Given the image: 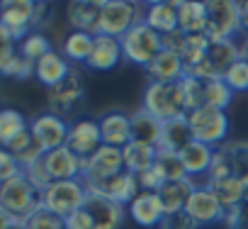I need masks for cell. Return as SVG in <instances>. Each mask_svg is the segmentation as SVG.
Listing matches in <instances>:
<instances>
[{
	"mask_svg": "<svg viewBox=\"0 0 248 229\" xmlns=\"http://www.w3.org/2000/svg\"><path fill=\"white\" fill-rule=\"evenodd\" d=\"M144 110L151 112L161 122H170L187 114V102L180 81L178 83H149L144 90Z\"/></svg>",
	"mask_w": 248,
	"mask_h": 229,
	"instance_id": "6da1fadb",
	"label": "cell"
},
{
	"mask_svg": "<svg viewBox=\"0 0 248 229\" xmlns=\"http://www.w3.org/2000/svg\"><path fill=\"white\" fill-rule=\"evenodd\" d=\"M0 207L10 217L27 222L42 207V190H37L25 173L0 185Z\"/></svg>",
	"mask_w": 248,
	"mask_h": 229,
	"instance_id": "7a4b0ae2",
	"label": "cell"
},
{
	"mask_svg": "<svg viewBox=\"0 0 248 229\" xmlns=\"http://www.w3.org/2000/svg\"><path fill=\"white\" fill-rule=\"evenodd\" d=\"M187 125L192 130V139L202 142L212 149H219L229 134V114L226 110L212 107V105H202L190 110L187 114Z\"/></svg>",
	"mask_w": 248,
	"mask_h": 229,
	"instance_id": "3957f363",
	"label": "cell"
},
{
	"mask_svg": "<svg viewBox=\"0 0 248 229\" xmlns=\"http://www.w3.org/2000/svg\"><path fill=\"white\" fill-rule=\"evenodd\" d=\"M122 44V54L129 64H137V66H151L154 59L163 51V37L151 30L144 20H139L127 34L119 39Z\"/></svg>",
	"mask_w": 248,
	"mask_h": 229,
	"instance_id": "277c9868",
	"label": "cell"
},
{
	"mask_svg": "<svg viewBox=\"0 0 248 229\" xmlns=\"http://www.w3.org/2000/svg\"><path fill=\"white\" fill-rule=\"evenodd\" d=\"M224 178H236L243 185H248V142L221 144L219 149H214L207 183L224 180Z\"/></svg>",
	"mask_w": 248,
	"mask_h": 229,
	"instance_id": "5b68a950",
	"label": "cell"
},
{
	"mask_svg": "<svg viewBox=\"0 0 248 229\" xmlns=\"http://www.w3.org/2000/svg\"><path fill=\"white\" fill-rule=\"evenodd\" d=\"M241 59V47L233 39H212L209 49L204 54V59L200 61V66H195L192 71H187L185 76H195L202 81H212V78H224L226 71Z\"/></svg>",
	"mask_w": 248,
	"mask_h": 229,
	"instance_id": "8992f818",
	"label": "cell"
},
{
	"mask_svg": "<svg viewBox=\"0 0 248 229\" xmlns=\"http://www.w3.org/2000/svg\"><path fill=\"white\" fill-rule=\"evenodd\" d=\"M85 197H88V188L83 180H54L42 193V207L66 219L85 205Z\"/></svg>",
	"mask_w": 248,
	"mask_h": 229,
	"instance_id": "52a82bcc",
	"label": "cell"
},
{
	"mask_svg": "<svg viewBox=\"0 0 248 229\" xmlns=\"http://www.w3.org/2000/svg\"><path fill=\"white\" fill-rule=\"evenodd\" d=\"M124 168V156H122V149H114V147H100L88 161H83V183L88 190H95L100 188L102 183H107L109 178L119 176Z\"/></svg>",
	"mask_w": 248,
	"mask_h": 229,
	"instance_id": "ba28073f",
	"label": "cell"
},
{
	"mask_svg": "<svg viewBox=\"0 0 248 229\" xmlns=\"http://www.w3.org/2000/svg\"><path fill=\"white\" fill-rule=\"evenodd\" d=\"M139 20V8L127 0H105L100 5V25H97V34H107L114 39H122Z\"/></svg>",
	"mask_w": 248,
	"mask_h": 229,
	"instance_id": "9c48e42d",
	"label": "cell"
},
{
	"mask_svg": "<svg viewBox=\"0 0 248 229\" xmlns=\"http://www.w3.org/2000/svg\"><path fill=\"white\" fill-rule=\"evenodd\" d=\"M238 32H241L238 3H233V0H209L204 34L209 39H233Z\"/></svg>",
	"mask_w": 248,
	"mask_h": 229,
	"instance_id": "30bf717a",
	"label": "cell"
},
{
	"mask_svg": "<svg viewBox=\"0 0 248 229\" xmlns=\"http://www.w3.org/2000/svg\"><path fill=\"white\" fill-rule=\"evenodd\" d=\"M68 127H71V122H66L63 117H59V114H54V112H42V114H37V117L30 122L32 139L37 142V147L44 154L66 147Z\"/></svg>",
	"mask_w": 248,
	"mask_h": 229,
	"instance_id": "8fae6325",
	"label": "cell"
},
{
	"mask_svg": "<svg viewBox=\"0 0 248 229\" xmlns=\"http://www.w3.org/2000/svg\"><path fill=\"white\" fill-rule=\"evenodd\" d=\"M37 3L32 0H5L0 3V25H3L15 42H22L34 30Z\"/></svg>",
	"mask_w": 248,
	"mask_h": 229,
	"instance_id": "7c38bea8",
	"label": "cell"
},
{
	"mask_svg": "<svg viewBox=\"0 0 248 229\" xmlns=\"http://www.w3.org/2000/svg\"><path fill=\"white\" fill-rule=\"evenodd\" d=\"M83 210L90 214L95 229H122L124 217H127V207L100 193H88Z\"/></svg>",
	"mask_w": 248,
	"mask_h": 229,
	"instance_id": "4fadbf2b",
	"label": "cell"
},
{
	"mask_svg": "<svg viewBox=\"0 0 248 229\" xmlns=\"http://www.w3.org/2000/svg\"><path fill=\"white\" fill-rule=\"evenodd\" d=\"M66 147H68L80 161H88V159L102 147L100 122H97V120H90V117H83V120L71 122Z\"/></svg>",
	"mask_w": 248,
	"mask_h": 229,
	"instance_id": "5bb4252c",
	"label": "cell"
},
{
	"mask_svg": "<svg viewBox=\"0 0 248 229\" xmlns=\"http://www.w3.org/2000/svg\"><path fill=\"white\" fill-rule=\"evenodd\" d=\"M83 95H85V88H83V81L76 71L68 73V78L63 83H59L56 88L49 90V107L54 114L59 117H68L71 112H76L83 102Z\"/></svg>",
	"mask_w": 248,
	"mask_h": 229,
	"instance_id": "9a60e30c",
	"label": "cell"
},
{
	"mask_svg": "<svg viewBox=\"0 0 248 229\" xmlns=\"http://www.w3.org/2000/svg\"><path fill=\"white\" fill-rule=\"evenodd\" d=\"M187 214L202 227V224H217L226 217V207L219 202V197L209 188H195L192 197L187 200Z\"/></svg>",
	"mask_w": 248,
	"mask_h": 229,
	"instance_id": "2e32d148",
	"label": "cell"
},
{
	"mask_svg": "<svg viewBox=\"0 0 248 229\" xmlns=\"http://www.w3.org/2000/svg\"><path fill=\"white\" fill-rule=\"evenodd\" d=\"M100 122V137L105 147H114V149H124L132 142V117L124 114L119 110L105 112Z\"/></svg>",
	"mask_w": 248,
	"mask_h": 229,
	"instance_id": "e0dca14e",
	"label": "cell"
},
{
	"mask_svg": "<svg viewBox=\"0 0 248 229\" xmlns=\"http://www.w3.org/2000/svg\"><path fill=\"white\" fill-rule=\"evenodd\" d=\"M42 161H44L51 180H80L83 178V161L68 147H61V149L44 154Z\"/></svg>",
	"mask_w": 248,
	"mask_h": 229,
	"instance_id": "ac0fdd59",
	"label": "cell"
},
{
	"mask_svg": "<svg viewBox=\"0 0 248 229\" xmlns=\"http://www.w3.org/2000/svg\"><path fill=\"white\" fill-rule=\"evenodd\" d=\"M127 212L139 227H158L166 217V210H163V202H161L158 193H149V190H141L132 200Z\"/></svg>",
	"mask_w": 248,
	"mask_h": 229,
	"instance_id": "d6986e66",
	"label": "cell"
},
{
	"mask_svg": "<svg viewBox=\"0 0 248 229\" xmlns=\"http://www.w3.org/2000/svg\"><path fill=\"white\" fill-rule=\"evenodd\" d=\"M88 193H100V195H107V197H112L114 202H119V205H124V207H129V205H132V200L141 193V185H139V178H137L134 173H129V171H122L119 176L109 178L107 183H102L100 188L88 190Z\"/></svg>",
	"mask_w": 248,
	"mask_h": 229,
	"instance_id": "ffe728a7",
	"label": "cell"
},
{
	"mask_svg": "<svg viewBox=\"0 0 248 229\" xmlns=\"http://www.w3.org/2000/svg\"><path fill=\"white\" fill-rule=\"evenodd\" d=\"M71 71H73V68L68 66V59H66L63 54L54 51V49L34 64V76L39 78L42 85H46V90H51V88H56L59 83H63Z\"/></svg>",
	"mask_w": 248,
	"mask_h": 229,
	"instance_id": "44dd1931",
	"label": "cell"
},
{
	"mask_svg": "<svg viewBox=\"0 0 248 229\" xmlns=\"http://www.w3.org/2000/svg\"><path fill=\"white\" fill-rule=\"evenodd\" d=\"M122 59H124V54H122L119 39L107 37V34H95V47H93V54L85 66L93 71H109V68L119 66Z\"/></svg>",
	"mask_w": 248,
	"mask_h": 229,
	"instance_id": "7402d4cb",
	"label": "cell"
},
{
	"mask_svg": "<svg viewBox=\"0 0 248 229\" xmlns=\"http://www.w3.org/2000/svg\"><path fill=\"white\" fill-rule=\"evenodd\" d=\"M146 71H149V76H151L154 83H178L187 73V68L183 64V56L180 54H173L168 49H163L154 59V64L146 66Z\"/></svg>",
	"mask_w": 248,
	"mask_h": 229,
	"instance_id": "603a6c76",
	"label": "cell"
},
{
	"mask_svg": "<svg viewBox=\"0 0 248 229\" xmlns=\"http://www.w3.org/2000/svg\"><path fill=\"white\" fill-rule=\"evenodd\" d=\"M129 117H132V139L158 149L161 139H163V122L158 117H154L151 112H146L144 107L137 110L134 114H129Z\"/></svg>",
	"mask_w": 248,
	"mask_h": 229,
	"instance_id": "cb8c5ba5",
	"label": "cell"
},
{
	"mask_svg": "<svg viewBox=\"0 0 248 229\" xmlns=\"http://www.w3.org/2000/svg\"><path fill=\"white\" fill-rule=\"evenodd\" d=\"M100 5H102V3H93V0H78V3H68V5H66L68 25H71L73 30H78V32L97 34Z\"/></svg>",
	"mask_w": 248,
	"mask_h": 229,
	"instance_id": "d4e9b609",
	"label": "cell"
},
{
	"mask_svg": "<svg viewBox=\"0 0 248 229\" xmlns=\"http://www.w3.org/2000/svg\"><path fill=\"white\" fill-rule=\"evenodd\" d=\"M180 164L187 173V178H195V176H207L209 168H212V159H214V149L202 144V142H190L180 154Z\"/></svg>",
	"mask_w": 248,
	"mask_h": 229,
	"instance_id": "484cf974",
	"label": "cell"
},
{
	"mask_svg": "<svg viewBox=\"0 0 248 229\" xmlns=\"http://www.w3.org/2000/svg\"><path fill=\"white\" fill-rule=\"evenodd\" d=\"M144 22L156 30L161 37L168 32L178 30V3L173 0H158V3H151L144 13Z\"/></svg>",
	"mask_w": 248,
	"mask_h": 229,
	"instance_id": "4316f807",
	"label": "cell"
},
{
	"mask_svg": "<svg viewBox=\"0 0 248 229\" xmlns=\"http://www.w3.org/2000/svg\"><path fill=\"white\" fill-rule=\"evenodd\" d=\"M195 183H192V178H178V180H168V183H163V188L158 190V197H161V202H163V210H166V214L168 212H180V210H185L187 207V200L192 197V193H195Z\"/></svg>",
	"mask_w": 248,
	"mask_h": 229,
	"instance_id": "83f0119b",
	"label": "cell"
},
{
	"mask_svg": "<svg viewBox=\"0 0 248 229\" xmlns=\"http://www.w3.org/2000/svg\"><path fill=\"white\" fill-rule=\"evenodd\" d=\"M178 27L185 34H204L207 3H200V0H183V3H178Z\"/></svg>",
	"mask_w": 248,
	"mask_h": 229,
	"instance_id": "f1b7e54d",
	"label": "cell"
},
{
	"mask_svg": "<svg viewBox=\"0 0 248 229\" xmlns=\"http://www.w3.org/2000/svg\"><path fill=\"white\" fill-rule=\"evenodd\" d=\"M122 156H124V168L129 173L139 176L144 171H149L151 166H156V159H158V149L149 147V144H141V142H129L127 147L122 149Z\"/></svg>",
	"mask_w": 248,
	"mask_h": 229,
	"instance_id": "f546056e",
	"label": "cell"
},
{
	"mask_svg": "<svg viewBox=\"0 0 248 229\" xmlns=\"http://www.w3.org/2000/svg\"><path fill=\"white\" fill-rule=\"evenodd\" d=\"M190 142H192V130L187 125V117H178V120L163 122V139H161V147L158 149L180 154Z\"/></svg>",
	"mask_w": 248,
	"mask_h": 229,
	"instance_id": "4dcf8cb0",
	"label": "cell"
},
{
	"mask_svg": "<svg viewBox=\"0 0 248 229\" xmlns=\"http://www.w3.org/2000/svg\"><path fill=\"white\" fill-rule=\"evenodd\" d=\"M93 47H95V34L73 30L63 39V56L68 61H76V64H88V59L93 54Z\"/></svg>",
	"mask_w": 248,
	"mask_h": 229,
	"instance_id": "1f68e13d",
	"label": "cell"
},
{
	"mask_svg": "<svg viewBox=\"0 0 248 229\" xmlns=\"http://www.w3.org/2000/svg\"><path fill=\"white\" fill-rule=\"evenodd\" d=\"M207 188L219 197V202H221L226 210L243 205V197H246V190H248V185H243V183H241V180H236V178L214 180V183H209Z\"/></svg>",
	"mask_w": 248,
	"mask_h": 229,
	"instance_id": "d6a6232c",
	"label": "cell"
},
{
	"mask_svg": "<svg viewBox=\"0 0 248 229\" xmlns=\"http://www.w3.org/2000/svg\"><path fill=\"white\" fill-rule=\"evenodd\" d=\"M25 130H30V125H27L25 114L20 110H13V107L0 110V147H8Z\"/></svg>",
	"mask_w": 248,
	"mask_h": 229,
	"instance_id": "836d02e7",
	"label": "cell"
},
{
	"mask_svg": "<svg viewBox=\"0 0 248 229\" xmlns=\"http://www.w3.org/2000/svg\"><path fill=\"white\" fill-rule=\"evenodd\" d=\"M231 98H233V90L226 85L224 78L204 81V105H212V107L226 110V107L231 105Z\"/></svg>",
	"mask_w": 248,
	"mask_h": 229,
	"instance_id": "e575fe53",
	"label": "cell"
},
{
	"mask_svg": "<svg viewBox=\"0 0 248 229\" xmlns=\"http://www.w3.org/2000/svg\"><path fill=\"white\" fill-rule=\"evenodd\" d=\"M209 37L207 34H187L185 49H183V64L187 71H192L195 66H200V61L204 59L207 49H209Z\"/></svg>",
	"mask_w": 248,
	"mask_h": 229,
	"instance_id": "d590c367",
	"label": "cell"
},
{
	"mask_svg": "<svg viewBox=\"0 0 248 229\" xmlns=\"http://www.w3.org/2000/svg\"><path fill=\"white\" fill-rule=\"evenodd\" d=\"M17 51H20L27 61L37 64L42 56H46V54L51 51V42H49V39H46L42 32H32V34H27V37L20 42Z\"/></svg>",
	"mask_w": 248,
	"mask_h": 229,
	"instance_id": "8d00e7d4",
	"label": "cell"
},
{
	"mask_svg": "<svg viewBox=\"0 0 248 229\" xmlns=\"http://www.w3.org/2000/svg\"><path fill=\"white\" fill-rule=\"evenodd\" d=\"M180 85H183V93H185L187 112L195 110V107H202V105H204V81H202V78L185 76V78L180 81Z\"/></svg>",
	"mask_w": 248,
	"mask_h": 229,
	"instance_id": "74e56055",
	"label": "cell"
},
{
	"mask_svg": "<svg viewBox=\"0 0 248 229\" xmlns=\"http://www.w3.org/2000/svg\"><path fill=\"white\" fill-rule=\"evenodd\" d=\"M158 168L163 171V176L168 180H178V178H187L183 164H180V156L173 154V151H166V149H158V159H156Z\"/></svg>",
	"mask_w": 248,
	"mask_h": 229,
	"instance_id": "f35d334b",
	"label": "cell"
},
{
	"mask_svg": "<svg viewBox=\"0 0 248 229\" xmlns=\"http://www.w3.org/2000/svg\"><path fill=\"white\" fill-rule=\"evenodd\" d=\"M224 81H226V85H229L233 93L248 90V61H246V59H238V61L226 71Z\"/></svg>",
	"mask_w": 248,
	"mask_h": 229,
	"instance_id": "ab89813d",
	"label": "cell"
},
{
	"mask_svg": "<svg viewBox=\"0 0 248 229\" xmlns=\"http://www.w3.org/2000/svg\"><path fill=\"white\" fill-rule=\"evenodd\" d=\"M27 229H66V219H61L59 214L49 212L46 207H39L27 219Z\"/></svg>",
	"mask_w": 248,
	"mask_h": 229,
	"instance_id": "60d3db41",
	"label": "cell"
},
{
	"mask_svg": "<svg viewBox=\"0 0 248 229\" xmlns=\"http://www.w3.org/2000/svg\"><path fill=\"white\" fill-rule=\"evenodd\" d=\"M34 73V64L27 61L20 51L5 64V68L0 71V76H10V78H30Z\"/></svg>",
	"mask_w": 248,
	"mask_h": 229,
	"instance_id": "b9f144b4",
	"label": "cell"
},
{
	"mask_svg": "<svg viewBox=\"0 0 248 229\" xmlns=\"http://www.w3.org/2000/svg\"><path fill=\"white\" fill-rule=\"evenodd\" d=\"M20 173H25L22 166H20V161H17L5 147H0V185L8 183V180H13V178H17Z\"/></svg>",
	"mask_w": 248,
	"mask_h": 229,
	"instance_id": "7bdbcfd3",
	"label": "cell"
},
{
	"mask_svg": "<svg viewBox=\"0 0 248 229\" xmlns=\"http://www.w3.org/2000/svg\"><path fill=\"white\" fill-rule=\"evenodd\" d=\"M158 229H200V224L187 214V210H180V212H168L158 224Z\"/></svg>",
	"mask_w": 248,
	"mask_h": 229,
	"instance_id": "ee69618b",
	"label": "cell"
},
{
	"mask_svg": "<svg viewBox=\"0 0 248 229\" xmlns=\"http://www.w3.org/2000/svg\"><path fill=\"white\" fill-rule=\"evenodd\" d=\"M137 178H139L141 190H149V193H158V190L163 188V183H168V178L163 176V171L158 168V164H156V166H151L149 171L139 173Z\"/></svg>",
	"mask_w": 248,
	"mask_h": 229,
	"instance_id": "f6af8a7d",
	"label": "cell"
},
{
	"mask_svg": "<svg viewBox=\"0 0 248 229\" xmlns=\"http://www.w3.org/2000/svg\"><path fill=\"white\" fill-rule=\"evenodd\" d=\"M17 54V42L10 37V32L0 25V71L5 68V64Z\"/></svg>",
	"mask_w": 248,
	"mask_h": 229,
	"instance_id": "bcb514c9",
	"label": "cell"
},
{
	"mask_svg": "<svg viewBox=\"0 0 248 229\" xmlns=\"http://www.w3.org/2000/svg\"><path fill=\"white\" fill-rule=\"evenodd\" d=\"M185 42H187V34H185L180 27H178L175 32L163 34V49H168V51H173V54H180V56H183Z\"/></svg>",
	"mask_w": 248,
	"mask_h": 229,
	"instance_id": "7dc6e473",
	"label": "cell"
},
{
	"mask_svg": "<svg viewBox=\"0 0 248 229\" xmlns=\"http://www.w3.org/2000/svg\"><path fill=\"white\" fill-rule=\"evenodd\" d=\"M66 229H95L90 214L80 207L78 212H73L71 217H66Z\"/></svg>",
	"mask_w": 248,
	"mask_h": 229,
	"instance_id": "c3c4849f",
	"label": "cell"
},
{
	"mask_svg": "<svg viewBox=\"0 0 248 229\" xmlns=\"http://www.w3.org/2000/svg\"><path fill=\"white\" fill-rule=\"evenodd\" d=\"M32 144H34V139H32V132H30V130H25V132H22L20 137H15V139H13V142L5 147V149H8L13 156H17V154H22V151H25L27 147H32Z\"/></svg>",
	"mask_w": 248,
	"mask_h": 229,
	"instance_id": "681fc988",
	"label": "cell"
},
{
	"mask_svg": "<svg viewBox=\"0 0 248 229\" xmlns=\"http://www.w3.org/2000/svg\"><path fill=\"white\" fill-rule=\"evenodd\" d=\"M238 15H241V32L248 37V0L238 3Z\"/></svg>",
	"mask_w": 248,
	"mask_h": 229,
	"instance_id": "f907efd6",
	"label": "cell"
},
{
	"mask_svg": "<svg viewBox=\"0 0 248 229\" xmlns=\"http://www.w3.org/2000/svg\"><path fill=\"white\" fill-rule=\"evenodd\" d=\"M13 222H15V217H10V214L3 210V207H0V229H8Z\"/></svg>",
	"mask_w": 248,
	"mask_h": 229,
	"instance_id": "816d5d0a",
	"label": "cell"
},
{
	"mask_svg": "<svg viewBox=\"0 0 248 229\" xmlns=\"http://www.w3.org/2000/svg\"><path fill=\"white\" fill-rule=\"evenodd\" d=\"M238 47H241V59H246V61H248V37H246V39H243V44H238Z\"/></svg>",
	"mask_w": 248,
	"mask_h": 229,
	"instance_id": "f5cc1de1",
	"label": "cell"
},
{
	"mask_svg": "<svg viewBox=\"0 0 248 229\" xmlns=\"http://www.w3.org/2000/svg\"><path fill=\"white\" fill-rule=\"evenodd\" d=\"M8 229H27V222H22V219H15Z\"/></svg>",
	"mask_w": 248,
	"mask_h": 229,
	"instance_id": "db71d44e",
	"label": "cell"
}]
</instances>
